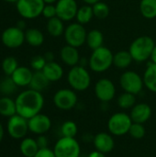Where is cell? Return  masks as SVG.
I'll list each match as a JSON object with an SVG mask.
<instances>
[{
    "label": "cell",
    "mask_w": 156,
    "mask_h": 157,
    "mask_svg": "<svg viewBox=\"0 0 156 157\" xmlns=\"http://www.w3.org/2000/svg\"><path fill=\"white\" fill-rule=\"evenodd\" d=\"M154 46V40L151 37L141 36L132 41L130 46L129 52L131 54L133 61L143 63L151 58Z\"/></svg>",
    "instance_id": "7a4b0ae2"
},
{
    "label": "cell",
    "mask_w": 156,
    "mask_h": 157,
    "mask_svg": "<svg viewBox=\"0 0 156 157\" xmlns=\"http://www.w3.org/2000/svg\"><path fill=\"white\" fill-rule=\"evenodd\" d=\"M60 56H61L62 61L65 64H67L71 67L77 65L79 63V60H80L79 52L77 50V48L73 47L68 44L62 48V50L60 52Z\"/></svg>",
    "instance_id": "ac0fdd59"
},
{
    "label": "cell",
    "mask_w": 156,
    "mask_h": 157,
    "mask_svg": "<svg viewBox=\"0 0 156 157\" xmlns=\"http://www.w3.org/2000/svg\"><path fill=\"white\" fill-rule=\"evenodd\" d=\"M64 40L68 45L75 48H79L86 41L87 32L84 28V25L75 22L68 25L64 29Z\"/></svg>",
    "instance_id": "52a82bcc"
},
{
    "label": "cell",
    "mask_w": 156,
    "mask_h": 157,
    "mask_svg": "<svg viewBox=\"0 0 156 157\" xmlns=\"http://www.w3.org/2000/svg\"><path fill=\"white\" fill-rule=\"evenodd\" d=\"M19 149L21 154L25 157H34L40 150L36 140L32 138H25L21 142Z\"/></svg>",
    "instance_id": "484cf974"
},
{
    "label": "cell",
    "mask_w": 156,
    "mask_h": 157,
    "mask_svg": "<svg viewBox=\"0 0 156 157\" xmlns=\"http://www.w3.org/2000/svg\"><path fill=\"white\" fill-rule=\"evenodd\" d=\"M55 6L57 17L63 21H71L76 17L78 6L75 0H58Z\"/></svg>",
    "instance_id": "5bb4252c"
},
{
    "label": "cell",
    "mask_w": 156,
    "mask_h": 157,
    "mask_svg": "<svg viewBox=\"0 0 156 157\" xmlns=\"http://www.w3.org/2000/svg\"><path fill=\"white\" fill-rule=\"evenodd\" d=\"M112 52L107 47H100L93 51L89 58V67L93 72L103 73L113 64Z\"/></svg>",
    "instance_id": "3957f363"
},
{
    "label": "cell",
    "mask_w": 156,
    "mask_h": 157,
    "mask_svg": "<svg viewBox=\"0 0 156 157\" xmlns=\"http://www.w3.org/2000/svg\"><path fill=\"white\" fill-rule=\"evenodd\" d=\"M17 114L16 101L9 97L4 96L0 98V115L4 117H12Z\"/></svg>",
    "instance_id": "7402d4cb"
},
{
    "label": "cell",
    "mask_w": 156,
    "mask_h": 157,
    "mask_svg": "<svg viewBox=\"0 0 156 157\" xmlns=\"http://www.w3.org/2000/svg\"><path fill=\"white\" fill-rule=\"evenodd\" d=\"M93 144L95 148L103 154L110 153L115 145L112 136L107 132H99L95 135L93 138Z\"/></svg>",
    "instance_id": "2e32d148"
},
{
    "label": "cell",
    "mask_w": 156,
    "mask_h": 157,
    "mask_svg": "<svg viewBox=\"0 0 156 157\" xmlns=\"http://www.w3.org/2000/svg\"><path fill=\"white\" fill-rule=\"evenodd\" d=\"M64 25L63 21L60 19L58 17H54L52 18H50L47 23V30L49 34L52 37H60L64 33Z\"/></svg>",
    "instance_id": "4316f807"
},
{
    "label": "cell",
    "mask_w": 156,
    "mask_h": 157,
    "mask_svg": "<svg viewBox=\"0 0 156 157\" xmlns=\"http://www.w3.org/2000/svg\"><path fill=\"white\" fill-rule=\"evenodd\" d=\"M130 135L134 138V139H143L145 136V128L143 126V124L142 123H136V122H132L130 131H129Z\"/></svg>",
    "instance_id": "d590c367"
},
{
    "label": "cell",
    "mask_w": 156,
    "mask_h": 157,
    "mask_svg": "<svg viewBox=\"0 0 156 157\" xmlns=\"http://www.w3.org/2000/svg\"><path fill=\"white\" fill-rule=\"evenodd\" d=\"M3 137H4V128H3L2 124L0 123V143L3 140Z\"/></svg>",
    "instance_id": "bcb514c9"
},
{
    "label": "cell",
    "mask_w": 156,
    "mask_h": 157,
    "mask_svg": "<svg viewBox=\"0 0 156 157\" xmlns=\"http://www.w3.org/2000/svg\"><path fill=\"white\" fill-rule=\"evenodd\" d=\"M7 132L14 139H22L29 131L28 120L16 114L9 118L7 121Z\"/></svg>",
    "instance_id": "8fae6325"
},
{
    "label": "cell",
    "mask_w": 156,
    "mask_h": 157,
    "mask_svg": "<svg viewBox=\"0 0 156 157\" xmlns=\"http://www.w3.org/2000/svg\"><path fill=\"white\" fill-rule=\"evenodd\" d=\"M16 4L18 14L27 19L40 17L46 5L43 0H18Z\"/></svg>",
    "instance_id": "ba28073f"
},
{
    "label": "cell",
    "mask_w": 156,
    "mask_h": 157,
    "mask_svg": "<svg viewBox=\"0 0 156 157\" xmlns=\"http://www.w3.org/2000/svg\"><path fill=\"white\" fill-rule=\"evenodd\" d=\"M144 86L152 92L156 93V63H151L143 75Z\"/></svg>",
    "instance_id": "603a6c76"
},
{
    "label": "cell",
    "mask_w": 156,
    "mask_h": 157,
    "mask_svg": "<svg viewBox=\"0 0 156 157\" xmlns=\"http://www.w3.org/2000/svg\"><path fill=\"white\" fill-rule=\"evenodd\" d=\"M85 3H86L87 5H90V6H93V5H95L96 3H97V2H99L100 0H83Z\"/></svg>",
    "instance_id": "f6af8a7d"
},
{
    "label": "cell",
    "mask_w": 156,
    "mask_h": 157,
    "mask_svg": "<svg viewBox=\"0 0 156 157\" xmlns=\"http://www.w3.org/2000/svg\"><path fill=\"white\" fill-rule=\"evenodd\" d=\"M53 152L56 157H79L81 147L74 138L62 137L55 144Z\"/></svg>",
    "instance_id": "8992f818"
},
{
    "label": "cell",
    "mask_w": 156,
    "mask_h": 157,
    "mask_svg": "<svg viewBox=\"0 0 156 157\" xmlns=\"http://www.w3.org/2000/svg\"><path fill=\"white\" fill-rule=\"evenodd\" d=\"M151 60H152V63H156V45L154 46V50H153V52H152V55H151Z\"/></svg>",
    "instance_id": "7bdbcfd3"
},
{
    "label": "cell",
    "mask_w": 156,
    "mask_h": 157,
    "mask_svg": "<svg viewBox=\"0 0 156 157\" xmlns=\"http://www.w3.org/2000/svg\"><path fill=\"white\" fill-rule=\"evenodd\" d=\"M92 7H93L94 16L97 17V18L103 19V18L108 17L109 15V12H110L109 6L104 2L99 1L97 3H96L95 5H93Z\"/></svg>",
    "instance_id": "836d02e7"
},
{
    "label": "cell",
    "mask_w": 156,
    "mask_h": 157,
    "mask_svg": "<svg viewBox=\"0 0 156 157\" xmlns=\"http://www.w3.org/2000/svg\"><path fill=\"white\" fill-rule=\"evenodd\" d=\"M133 61V58L129 51H120L114 54L113 64L119 69L128 68Z\"/></svg>",
    "instance_id": "d4e9b609"
},
{
    "label": "cell",
    "mask_w": 156,
    "mask_h": 157,
    "mask_svg": "<svg viewBox=\"0 0 156 157\" xmlns=\"http://www.w3.org/2000/svg\"><path fill=\"white\" fill-rule=\"evenodd\" d=\"M79 157H87V156H86V155H80Z\"/></svg>",
    "instance_id": "681fc988"
},
{
    "label": "cell",
    "mask_w": 156,
    "mask_h": 157,
    "mask_svg": "<svg viewBox=\"0 0 156 157\" xmlns=\"http://www.w3.org/2000/svg\"><path fill=\"white\" fill-rule=\"evenodd\" d=\"M34 157H56L54 155L53 150H51L50 148H43V149H40L38 151V153L35 155Z\"/></svg>",
    "instance_id": "f35d334b"
},
{
    "label": "cell",
    "mask_w": 156,
    "mask_h": 157,
    "mask_svg": "<svg viewBox=\"0 0 156 157\" xmlns=\"http://www.w3.org/2000/svg\"><path fill=\"white\" fill-rule=\"evenodd\" d=\"M28 124H29V131L39 135L46 133L47 132L50 131L51 127V119L48 116L40 113L29 119Z\"/></svg>",
    "instance_id": "9a60e30c"
},
{
    "label": "cell",
    "mask_w": 156,
    "mask_h": 157,
    "mask_svg": "<svg viewBox=\"0 0 156 157\" xmlns=\"http://www.w3.org/2000/svg\"><path fill=\"white\" fill-rule=\"evenodd\" d=\"M135 103H136L135 95L128 93V92L122 93L118 98L119 107H120L121 109H124L133 108L135 106Z\"/></svg>",
    "instance_id": "1f68e13d"
},
{
    "label": "cell",
    "mask_w": 156,
    "mask_h": 157,
    "mask_svg": "<svg viewBox=\"0 0 156 157\" xmlns=\"http://www.w3.org/2000/svg\"><path fill=\"white\" fill-rule=\"evenodd\" d=\"M87 157H106L105 156V154H103V153H101V152H99V151H94V152H92V153H90L89 154V155Z\"/></svg>",
    "instance_id": "60d3db41"
},
{
    "label": "cell",
    "mask_w": 156,
    "mask_h": 157,
    "mask_svg": "<svg viewBox=\"0 0 156 157\" xmlns=\"http://www.w3.org/2000/svg\"><path fill=\"white\" fill-rule=\"evenodd\" d=\"M77 125L72 121H67L63 122L61 127V133L63 137L74 138V136L77 134Z\"/></svg>",
    "instance_id": "e575fe53"
},
{
    "label": "cell",
    "mask_w": 156,
    "mask_h": 157,
    "mask_svg": "<svg viewBox=\"0 0 156 157\" xmlns=\"http://www.w3.org/2000/svg\"><path fill=\"white\" fill-rule=\"evenodd\" d=\"M25 40L33 47H40L42 45L44 41V35L43 33L35 28H31L26 30L25 32Z\"/></svg>",
    "instance_id": "cb8c5ba5"
},
{
    "label": "cell",
    "mask_w": 156,
    "mask_h": 157,
    "mask_svg": "<svg viewBox=\"0 0 156 157\" xmlns=\"http://www.w3.org/2000/svg\"><path fill=\"white\" fill-rule=\"evenodd\" d=\"M45 4H53L55 2H57L58 0H43Z\"/></svg>",
    "instance_id": "7dc6e473"
},
{
    "label": "cell",
    "mask_w": 156,
    "mask_h": 157,
    "mask_svg": "<svg viewBox=\"0 0 156 157\" xmlns=\"http://www.w3.org/2000/svg\"><path fill=\"white\" fill-rule=\"evenodd\" d=\"M132 121L130 115L124 112L113 114L108 121V129L112 135L122 136L129 133Z\"/></svg>",
    "instance_id": "5b68a950"
},
{
    "label": "cell",
    "mask_w": 156,
    "mask_h": 157,
    "mask_svg": "<svg viewBox=\"0 0 156 157\" xmlns=\"http://www.w3.org/2000/svg\"><path fill=\"white\" fill-rule=\"evenodd\" d=\"M17 67H18L17 61L13 56L6 57L2 62V70L7 76H11Z\"/></svg>",
    "instance_id": "d6a6232c"
},
{
    "label": "cell",
    "mask_w": 156,
    "mask_h": 157,
    "mask_svg": "<svg viewBox=\"0 0 156 157\" xmlns=\"http://www.w3.org/2000/svg\"><path fill=\"white\" fill-rule=\"evenodd\" d=\"M104 36L103 33L98 29H92L87 32L86 36V44L91 50H96L103 46Z\"/></svg>",
    "instance_id": "83f0119b"
},
{
    "label": "cell",
    "mask_w": 156,
    "mask_h": 157,
    "mask_svg": "<svg viewBox=\"0 0 156 157\" xmlns=\"http://www.w3.org/2000/svg\"><path fill=\"white\" fill-rule=\"evenodd\" d=\"M15 101L17 114L27 120L39 114L44 105V98L41 93L30 88L21 92Z\"/></svg>",
    "instance_id": "6da1fadb"
},
{
    "label": "cell",
    "mask_w": 156,
    "mask_h": 157,
    "mask_svg": "<svg viewBox=\"0 0 156 157\" xmlns=\"http://www.w3.org/2000/svg\"><path fill=\"white\" fill-rule=\"evenodd\" d=\"M3 44L10 49L20 47L25 41V32L17 26L6 29L1 36Z\"/></svg>",
    "instance_id": "7c38bea8"
},
{
    "label": "cell",
    "mask_w": 156,
    "mask_h": 157,
    "mask_svg": "<svg viewBox=\"0 0 156 157\" xmlns=\"http://www.w3.org/2000/svg\"><path fill=\"white\" fill-rule=\"evenodd\" d=\"M120 84L125 92L133 95L139 94L144 86L143 78L134 71H126L123 73L120 76Z\"/></svg>",
    "instance_id": "9c48e42d"
},
{
    "label": "cell",
    "mask_w": 156,
    "mask_h": 157,
    "mask_svg": "<svg viewBox=\"0 0 156 157\" xmlns=\"http://www.w3.org/2000/svg\"><path fill=\"white\" fill-rule=\"evenodd\" d=\"M93 17H94V12H93L92 6L86 5L81 7H78L75 18L78 23L85 25V24H87L92 19Z\"/></svg>",
    "instance_id": "f546056e"
},
{
    "label": "cell",
    "mask_w": 156,
    "mask_h": 157,
    "mask_svg": "<svg viewBox=\"0 0 156 157\" xmlns=\"http://www.w3.org/2000/svg\"><path fill=\"white\" fill-rule=\"evenodd\" d=\"M140 11L145 18L156 17V0H141Z\"/></svg>",
    "instance_id": "f1b7e54d"
},
{
    "label": "cell",
    "mask_w": 156,
    "mask_h": 157,
    "mask_svg": "<svg viewBox=\"0 0 156 157\" xmlns=\"http://www.w3.org/2000/svg\"><path fill=\"white\" fill-rule=\"evenodd\" d=\"M54 105L62 110H70L77 103V95L74 90L63 88L58 90L53 96Z\"/></svg>",
    "instance_id": "30bf717a"
},
{
    "label": "cell",
    "mask_w": 156,
    "mask_h": 157,
    "mask_svg": "<svg viewBox=\"0 0 156 157\" xmlns=\"http://www.w3.org/2000/svg\"><path fill=\"white\" fill-rule=\"evenodd\" d=\"M49 84H50V81L45 76L43 72L36 71L35 73H33V75H32V78L29 86L30 89L41 92L49 86Z\"/></svg>",
    "instance_id": "44dd1931"
},
{
    "label": "cell",
    "mask_w": 156,
    "mask_h": 157,
    "mask_svg": "<svg viewBox=\"0 0 156 157\" xmlns=\"http://www.w3.org/2000/svg\"><path fill=\"white\" fill-rule=\"evenodd\" d=\"M36 142H37V144H38L40 149H43V148L48 147V138L46 136H44L43 134L40 135L36 139Z\"/></svg>",
    "instance_id": "ab89813d"
},
{
    "label": "cell",
    "mask_w": 156,
    "mask_h": 157,
    "mask_svg": "<svg viewBox=\"0 0 156 157\" xmlns=\"http://www.w3.org/2000/svg\"><path fill=\"white\" fill-rule=\"evenodd\" d=\"M16 26L17 28H19L20 29H24V28L26 27V24H25V22L23 20H19V21H17V23Z\"/></svg>",
    "instance_id": "ee69618b"
},
{
    "label": "cell",
    "mask_w": 156,
    "mask_h": 157,
    "mask_svg": "<svg viewBox=\"0 0 156 157\" xmlns=\"http://www.w3.org/2000/svg\"><path fill=\"white\" fill-rule=\"evenodd\" d=\"M44 17L50 19L54 17H57V13H56V6H53L52 4H46L43 10H42V14H41Z\"/></svg>",
    "instance_id": "74e56055"
},
{
    "label": "cell",
    "mask_w": 156,
    "mask_h": 157,
    "mask_svg": "<svg viewBox=\"0 0 156 157\" xmlns=\"http://www.w3.org/2000/svg\"><path fill=\"white\" fill-rule=\"evenodd\" d=\"M44 58L46 59L47 62H52V61H53V54H52V52H47V53L44 55Z\"/></svg>",
    "instance_id": "b9f144b4"
},
{
    "label": "cell",
    "mask_w": 156,
    "mask_h": 157,
    "mask_svg": "<svg viewBox=\"0 0 156 157\" xmlns=\"http://www.w3.org/2000/svg\"><path fill=\"white\" fill-rule=\"evenodd\" d=\"M43 74L50 82L59 81L63 75V67L56 62H47L44 68L42 69Z\"/></svg>",
    "instance_id": "ffe728a7"
},
{
    "label": "cell",
    "mask_w": 156,
    "mask_h": 157,
    "mask_svg": "<svg viewBox=\"0 0 156 157\" xmlns=\"http://www.w3.org/2000/svg\"><path fill=\"white\" fill-rule=\"evenodd\" d=\"M131 118L132 122L145 123L152 116V109L146 103H140L135 105L131 111Z\"/></svg>",
    "instance_id": "e0dca14e"
},
{
    "label": "cell",
    "mask_w": 156,
    "mask_h": 157,
    "mask_svg": "<svg viewBox=\"0 0 156 157\" xmlns=\"http://www.w3.org/2000/svg\"><path fill=\"white\" fill-rule=\"evenodd\" d=\"M17 86L15 84L11 76H7L0 80V93L4 96L8 97L9 95L15 93Z\"/></svg>",
    "instance_id": "4dcf8cb0"
},
{
    "label": "cell",
    "mask_w": 156,
    "mask_h": 157,
    "mask_svg": "<svg viewBox=\"0 0 156 157\" xmlns=\"http://www.w3.org/2000/svg\"><path fill=\"white\" fill-rule=\"evenodd\" d=\"M70 86L75 91H85L91 84V76L89 72L82 65L73 66L67 75Z\"/></svg>",
    "instance_id": "277c9868"
},
{
    "label": "cell",
    "mask_w": 156,
    "mask_h": 157,
    "mask_svg": "<svg viewBox=\"0 0 156 157\" xmlns=\"http://www.w3.org/2000/svg\"><path fill=\"white\" fill-rule=\"evenodd\" d=\"M95 94L101 102H109L116 95V87L114 83L108 78L99 79L95 86Z\"/></svg>",
    "instance_id": "4fadbf2b"
},
{
    "label": "cell",
    "mask_w": 156,
    "mask_h": 157,
    "mask_svg": "<svg viewBox=\"0 0 156 157\" xmlns=\"http://www.w3.org/2000/svg\"><path fill=\"white\" fill-rule=\"evenodd\" d=\"M32 75L33 73L30 69L25 66H18L11 77L17 86H29Z\"/></svg>",
    "instance_id": "d6986e66"
},
{
    "label": "cell",
    "mask_w": 156,
    "mask_h": 157,
    "mask_svg": "<svg viewBox=\"0 0 156 157\" xmlns=\"http://www.w3.org/2000/svg\"><path fill=\"white\" fill-rule=\"evenodd\" d=\"M4 1H6L7 3H17L18 0H4Z\"/></svg>",
    "instance_id": "c3c4849f"
},
{
    "label": "cell",
    "mask_w": 156,
    "mask_h": 157,
    "mask_svg": "<svg viewBox=\"0 0 156 157\" xmlns=\"http://www.w3.org/2000/svg\"><path fill=\"white\" fill-rule=\"evenodd\" d=\"M46 63H47V61L44 58V56L36 55V56L32 57V59L30 61V66L35 71H42Z\"/></svg>",
    "instance_id": "8d00e7d4"
}]
</instances>
